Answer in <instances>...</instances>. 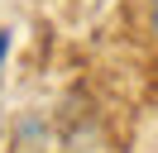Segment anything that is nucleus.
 <instances>
[{"instance_id":"1","label":"nucleus","mask_w":158,"mask_h":153,"mask_svg":"<svg viewBox=\"0 0 158 153\" xmlns=\"http://www.w3.org/2000/svg\"><path fill=\"white\" fill-rule=\"evenodd\" d=\"M148 24H153V34H158V0H148Z\"/></svg>"},{"instance_id":"2","label":"nucleus","mask_w":158,"mask_h":153,"mask_svg":"<svg viewBox=\"0 0 158 153\" xmlns=\"http://www.w3.org/2000/svg\"><path fill=\"white\" fill-rule=\"evenodd\" d=\"M5 53H10V34L0 29V62H5Z\"/></svg>"}]
</instances>
